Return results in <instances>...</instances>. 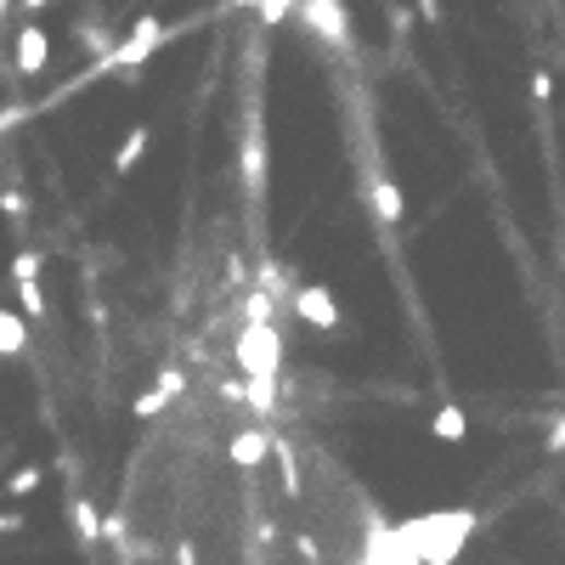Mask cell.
<instances>
[{
  "mask_svg": "<svg viewBox=\"0 0 565 565\" xmlns=\"http://www.w3.org/2000/svg\"><path fill=\"white\" fill-rule=\"evenodd\" d=\"M368 192H374V215H379L385 226L402 221V210H408V204H402V187H396L390 176H374V187H368Z\"/></svg>",
  "mask_w": 565,
  "mask_h": 565,
  "instance_id": "obj_10",
  "label": "cell"
},
{
  "mask_svg": "<svg viewBox=\"0 0 565 565\" xmlns=\"http://www.w3.org/2000/svg\"><path fill=\"white\" fill-rule=\"evenodd\" d=\"M278 356H283L278 328H272V322H249V328H244V340H238V362L249 368V379L272 385V379H278Z\"/></svg>",
  "mask_w": 565,
  "mask_h": 565,
  "instance_id": "obj_2",
  "label": "cell"
},
{
  "mask_svg": "<svg viewBox=\"0 0 565 565\" xmlns=\"http://www.w3.org/2000/svg\"><path fill=\"white\" fill-rule=\"evenodd\" d=\"M46 57H51V40H46V28H40V23H23V28H17V51H12L17 74H23V80L46 74Z\"/></svg>",
  "mask_w": 565,
  "mask_h": 565,
  "instance_id": "obj_5",
  "label": "cell"
},
{
  "mask_svg": "<svg viewBox=\"0 0 565 565\" xmlns=\"http://www.w3.org/2000/svg\"><path fill=\"white\" fill-rule=\"evenodd\" d=\"M12 278H17V283H40V249H23V255L12 260Z\"/></svg>",
  "mask_w": 565,
  "mask_h": 565,
  "instance_id": "obj_15",
  "label": "cell"
},
{
  "mask_svg": "<svg viewBox=\"0 0 565 565\" xmlns=\"http://www.w3.org/2000/svg\"><path fill=\"white\" fill-rule=\"evenodd\" d=\"M294 317L311 322V328H340V301L328 289L306 283V289H294Z\"/></svg>",
  "mask_w": 565,
  "mask_h": 565,
  "instance_id": "obj_4",
  "label": "cell"
},
{
  "mask_svg": "<svg viewBox=\"0 0 565 565\" xmlns=\"http://www.w3.org/2000/svg\"><path fill=\"white\" fill-rule=\"evenodd\" d=\"M158 40H164L158 17H137V28H130V40H125L119 51H108L103 62H96V74H108V69H142V62L158 51Z\"/></svg>",
  "mask_w": 565,
  "mask_h": 565,
  "instance_id": "obj_3",
  "label": "cell"
},
{
  "mask_svg": "<svg viewBox=\"0 0 565 565\" xmlns=\"http://www.w3.org/2000/svg\"><path fill=\"white\" fill-rule=\"evenodd\" d=\"M103 538H114V543L125 538V520H119V515H108V520H103Z\"/></svg>",
  "mask_w": 565,
  "mask_h": 565,
  "instance_id": "obj_22",
  "label": "cell"
},
{
  "mask_svg": "<svg viewBox=\"0 0 565 565\" xmlns=\"http://www.w3.org/2000/svg\"><path fill=\"white\" fill-rule=\"evenodd\" d=\"M7 531H23V515H0V538H7Z\"/></svg>",
  "mask_w": 565,
  "mask_h": 565,
  "instance_id": "obj_23",
  "label": "cell"
},
{
  "mask_svg": "<svg viewBox=\"0 0 565 565\" xmlns=\"http://www.w3.org/2000/svg\"><path fill=\"white\" fill-rule=\"evenodd\" d=\"M244 187L260 204L266 198V137H260V114H249V137H244Z\"/></svg>",
  "mask_w": 565,
  "mask_h": 565,
  "instance_id": "obj_6",
  "label": "cell"
},
{
  "mask_svg": "<svg viewBox=\"0 0 565 565\" xmlns=\"http://www.w3.org/2000/svg\"><path fill=\"white\" fill-rule=\"evenodd\" d=\"M17 294H23V311L40 322V317H46V294H40V283H17Z\"/></svg>",
  "mask_w": 565,
  "mask_h": 565,
  "instance_id": "obj_17",
  "label": "cell"
},
{
  "mask_svg": "<svg viewBox=\"0 0 565 565\" xmlns=\"http://www.w3.org/2000/svg\"><path fill=\"white\" fill-rule=\"evenodd\" d=\"M278 458H283V492H289V497H301V486H306V481H301V470H294V452H289V447H278Z\"/></svg>",
  "mask_w": 565,
  "mask_h": 565,
  "instance_id": "obj_19",
  "label": "cell"
},
{
  "mask_svg": "<svg viewBox=\"0 0 565 565\" xmlns=\"http://www.w3.org/2000/svg\"><path fill=\"white\" fill-rule=\"evenodd\" d=\"M35 486H40V470H35V463H23V470H17V475L7 481V492H12V497H28Z\"/></svg>",
  "mask_w": 565,
  "mask_h": 565,
  "instance_id": "obj_16",
  "label": "cell"
},
{
  "mask_svg": "<svg viewBox=\"0 0 565 565\" xmlns=\"http://www.w3.org/2000/svg\"><path fill=\"white\" fill-rule=\"evenodd\" d=\"M475 509H447V515H419L408 520L396 538H402V549L413 554V565H452L463 554V543L475 538Z\"/></svg>",
  "mask_w": 565,
  "mask_h": 565,
  "instance_id": "obj_1",
  "label": "cell"
},
{
  "mask_svg": "<svg viewBox=\"0 0 565 565\" xmlns=\"http://www.w3.org/2000/svg\"><path fill=\"white\" fill-rule=\"evenodd\" d=\"M266 452H272V436H266V429H238V436H232V463H238V470H260Z\"/></svg>",
  "mask_w": 565,
  "mask_h": 565,
  "instance_id": "obj_8",
  "label": "cell"
},
{
  "mask_svg": "<svg viewBox=\"0 0 565 565\" xmlns=\"http://www.w3.org/2000/svg\"><path fill=\"white\" fill-rule=\"evenodd\" d=\"M181 385H187V379H181L176 368H170V374H158V385L137 396V419H153V413H164V408H170L176 396H181Z\"/></svg>",
  "mask_w": 565,
  "mask_h": 565,
  "instance_id": "obj_7",
  "label": "cell"
},
{
  "mask_svg": "<svg viewBox=\"0 0 565 565\" xmlns=\"http://www.w3.org/2000/svg\"><path fill=\"white\" fill-rule=\"evenodd\" d=\"M176 565H198V554H192V543H181V549H176Z\"/></svg>",
  "mask_w": 565,
  "mask_h": 565,
  "instance_id": "obj_24",
  "label": "cell"
},
{
  "mask_svg": "<svg viewBox=\"0 0 565 565\" xmlns=\"http://www.w3.org/2000/svg\"><path fill=\"white\" fill-rule=\"evenodd\" d=\"M142 148H148V125H137L130 137L119 142V153H114V176H125V170H137V158H142Z\"/></svg>",
  "mask_w": 565,
  "mask_h": 565,
  "instance_id": "obj_13",
  "label": "cell"
},
{
  "mask_svg": "<svg viewBox=\"0 0 565 565\" xmlns=\"http://www.w3.org/2000/svg\"><path fill=\"white\" fill-rule=\"evenodd\" d=\"M463 429H470V419H463V408H452V402L429 419V436L436 442H463Z\"/></svg>",
  "mask_w": 565,
  "mask_h": 565,
  "instance_id": "obj_12",
  "label": "cell"
},
{
  "mask_svg": "<svg viewBox=\"0 0 565 565\" xmlns=\"http://www.w3.org/2000/svg\"><path fill=\"white\" fill-rule=\"evenodd\" d=\"M0 210H7L12 221H23V215H28V198H23V192H0Z\"/></svg>",
  "mask_w": 565,
  "mask_h": 565,
  "instance_id": "obj_20",
  "label": "cell"
},
{
  "mask_svg": "<svg viewBox=\"0 0 565 565\" xmlns=\"http://www.w3.org/2000/svg\"><path fill=\"white\" fill-rule=\"evenodd\" d=\"M28 351V322L17 311H0V356H17Z\"/></svg>",
  "mask_w": 565,
  "mask_h": 565,
  "instance_id": "obj_11",
  "label": "cell"
},
{
  "mask_svg": "<svg viewBox=\"0 0 565 565\" xmlns=\"http://www.w3.org/2000/svg\"><path fill=\"white\" fill-rule=\"evenodd\" d=\"M69 515H74V531H80L85 543H96V538H103V515L91 509V497H74V504H69Z\"/></svg>",
  "mask_w": 565,
  "mask_h": 565,
  "instance_id": "obj_14",
  "label": "cell"
},
{
  "mask_svg": "<svg viewBox=\"0 0 565 565\" xmlns=\"http://www.w3.org/2000/svg\"><path fill=\"white\" fill-rule=\"evenodd\" d=\"M244 396H249V408H255V413H272V402H278V390H272V385H260V379H255V385H244Z\"/></svg>",
  "mask_w": 565,
  "mask_h": 565,
  "instance_id": "obj_18",
  "label": "cell"
},
{
  "mask_svg": "<svg viewBox=\"0 0 565 565\" xmlns=\"http://www.w3.org/2000/svg\"><path fill=\"white\" fill-rule=\"evenodd\" d=\"M301 17L317 28L322 40H345V35H351V17H345V7H301Z\"/></svg>",
  "mask_w": 565,
  "mask_h": 565,
  "instance_id": "obj_9",
  "label": "cell"
},
{
  "mask_svg": "<svg viewBox=\"0 0 565 565\" xmlns=\"http://www.w3.org/2000/svg\"><path fill=\"white\" fill-rule=\"evenodd\" d=\"M0 17H7V7H0Z\"/></svg>",
  "mask_w": 565,
  "mask_h": 565,
  "instance_id": "obj_25",
  "label": "cell"
},
{
  "mask_svg": "<svg viewBox=\"0 0 565 565\" xmlns=\"http://www.w3.org/2000/svg\"><path fill=\"white\" fill-rule=\"evenodd\" d=\"M549 91H554V80L538 69V74H531V96H538V103H549Z\"/></svg>",
  "mask_w": 565,
  "mask_h": 565,
  "instance_id": "obj_21",
  "label": "cell"
}]
</instances>
